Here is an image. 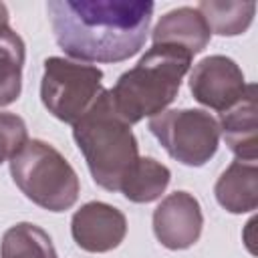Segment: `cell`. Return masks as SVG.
I'll list each match as a JSON object with an SVG mask.
<instances>
[{
	"label": "cell",
	"mask_w": 258,
	"mask_h": 258,
	"mask_svg": "<svg viewBox=\"0 0 258 258\" xmlns=\"http://www.w3.org/2000/svg\"><path fill=\"white\" fill-rule=\"evenodd\" d=\"M153 2L145 0H48L56 44L87 62H121L145 44Z\"/></svg>",
	"instance_id": "obj_1"
},
{
	"label": "cell",
	"mask_w": 258,
	"mask_h": 258,
	"mask_svg": "<svg viewBox=\"0 0 258 258\" xmlns=\"http://www.w3.org/2000/svg\"><path fill=\"white\" fill-rule=\"evenodd\" d=\"M73 137L95 183L119 191L121 181L139 159V147L131 125L117 113L111 91L103 89L91 109L73 125Z\"/></svg>",
	"instance_id": "obj_2"
},
{
	"label": "cell",
	"mask_w": 258,
	"mask_h": 258,
	"mask_svg": "<svg viewBox=\"0 0 258 258\" xmlns=\"http://www.w3.org/2000/svg\"><path fill=\"white\" fill-rule=\"evenodd\" d=\"M191 54L171 44H153L139 62L125 71L115 87L111 99L117 113L129 123L143 117H155L177 97L181 81L191 64Z\"/></svg>",
	"instance_id": "obj_3"
},
{
	"label": "cell",
	"mask_w": 258,
	"mask_h": 258,
	"mask_svg": "<svg viewBox=\"0 0 258 258\" xmlns=\"http://www.w3.org/2000/svg\"><path fill=\"white\" fill-rule=\"evenodd\" d=\"M10 173L18 189L48 212H64L79 198V175L56 147L28 139L10 159Z\"/></svg>",
	"instance_id": "obj_4"
},
{
	"label": "cell",
	"mask_w": 258,
	"mask_h": 258,
	"mask_svg": "<svg viewBox=\"0 0 258 258\" xmlns=\"http://www.w3.org/2000/svg\"><path fill=\"white\" fill-rule=\"evenodd\" d=\"M101 81L103 71L93 64L50 56L40 81L42 105L58 121L75 125L103 93Z\"/></svg>",
	"instance_id": "obj_5"
},
{
	"label": "cell",
	"mask_w": 258,
	"mask_h": 258,
	"mask_svg": "<svg viewBox=\"0 0 258 258\" xmlns=\"http://www.w3.org/2000/svg\"><path fill=\"white\" fill-rule=\"evenodd\" d=\"M149 131L179 163L200 167L220 145L218 121L202 109H171L149 119Z\"/></svg>",
	"instance_id": "obj_6"
},
{
	"label": "cell",
	"mask_w": 258,
	"mask_h": 258,
	"mask_svg": "<svg viewBox=\"0 0 258 258\" xmlns=\"http://www.w3.org/2000/svg\"><path fill=\"white\" fill-rule=\"evenodd\" d=\"M246 79L236 60L224 54L202 58L189 73L194 99L214 111H226L246 95Z\"/></svg>",
	"instance_id": "obj_7"
},
{
	"label": "cell",
	"mask_w": 258,
	"mask_h": 258,
	"mask_svg": "<svg viewBox=\"0 0 258 258\" xmlns=\"http://www.w3.org/2000/svg\"><path fill=\"white\" fill-rule=\"evenodd\" d=\"M204 228L200 202L187 191H173L161 200L153 212V232L161 246L185 250L194 246Z\"/></svg>",
	"instance_id": "obj_8"
},
{
	"label": "cell",
	"mask_w": 258,
	"mask_h": 258,
	"mask_svg": "<svg viewBox=\"0 0 258 258\" xmlns=\"http://www.w3.org/2000/svg\"><path fill=\"white\" fill-rule=\"evenodd\" d=\"M71 234L79 248L101 254L117 248L123 242L127 234V220L115 206L105 202H89L73 214Z\"/></svg>",
	"instance_id": "obj_9"
},
{
	"label": "cell",
	"mask_w": 258,
	"mask_h": 258,
	"mask_svg": "<svg viewBox=\"0 0 258 258\" xmlns=\"http://www.w3.org/2000/svg\"><path fill=\"white\" fill-rule=\"evenodd\" d=\"M220 131L226 145L240 161L256 163L258 155V129H256V85H248L246 95L220 113Z\"/></svg>",
	"instance_id": "obj_10"
},
{
	"label": "cell",
	"mask_w": 258,
	"mask_h": 258,
	"mask_svg": "<svg viewBox=\"0 0 258 258\" xmlns=\"http://www.w3.org/2000/svg\"><path fill=\"white\" fill-rule=\"evenodd\" d=\"M210 36L212 32L204 16L189 6H181L163 14L151 32L153 44H171L187 50L191 56L208 46Z\"/></svg>",
	"instance_id": "obj_11"
},
{
	"label": "cell",
	"mask_w": 258,
	"mask_h": 258,
	"mask_svg": "<svg viewBox=\"0 0 258 258\" xmlns=\"http://www.w3.org/2000/svg\"><path fill=\"white\" fill-rule=\"evenodd\" d=\"M218 204L230 214H246L258 206V167L252 161L236 159L216 181Z\"/></svg>",
	"instance_id": "obj_12"
},
{
	"label": "cell",
	"mask_w": 258,
	"mask_h": 258,
	"mask_svg": "<svg viewBox=\"0 0 258 258\" xmlns=\"http://www.w3.org/2000/svg\"><path fill=\"white\" fill-rule=\"evenodd\" d=\"M171 171L153 157H139L121 181L119 191L133 204H149L161 198L169 185Z\"/></svg>",
	"instance_id": "obj_13"
},
{
	"label": "cell",
	"mask_w": 258,
	"mask_h": 258,
	"mask_svg": "<svg viewBox=\"0 0 258 258\" xmlns=\"http://www.w3.org/2000/svg\"><path fill=\"white\" fill-rule=\"evenodd\" d=\"M196 10L204 16L210 32L220 36H236L246 32L252 24L256 4L240 0H202Z\"/></svg>",
	"instance_id": "obj_14"
},
{
	"label": "cell",
	"mask_w": 258,
	"mask_h": 258,
	"mask_svg": "<svg viewBox=\"0 0 258 258\" xmlns=\"http://www.w3.org/2000/svg\"><path fill=\"white\" fill-rule=\"evenodd\" d=\"M24 54V40L8 24H0V107L20 97Z\"/></svg>",
	"instance_id": "obj_15"
},
{
	"label": "cell",
	"mask_w": 258,
	"mask_h": 258,
	"mask_svg": "<svg viewBox=\"0 0 258 258\" xmlns=\"http://www.w3.org/2000/svg\"><path fill=\"white\" fill-rule=\"evenodd\" d=\"M0 258H58V254L50 236L40 226L20 222L4 232Z\"/></svg>",
	"instance_id": "obj_16"
},
{
	"label": "cell",
	"mask_w": 258,
	"mask_h": 258,
	"mask_svg": "<svg viewBox=\"0 0 258 258\" xmlns=\"http://www.w3.org/2000/svg\"><path fill=\"white\" fill-rule=\"evenodd\" d=\"M28 141L26 123L22 117L0 111V165L6 159H12V155Z\"/></svg>",
	"instance_id": "obj_17"
},
{
	"label": "cell",
	"mask_w": 258,
	"mask_h": 258,
	"mask_svg": "<svg viewBox=\"0 0 258 258\" xmlns=\"http://www.w3.org/2000/svg\"><path fill=\"white\" fill-rule=\"evenodd\" d=\"M0 24H8V8L0 2Z\"/></svg>",
	"instance_id": "obj_18"
}]
</instances>
